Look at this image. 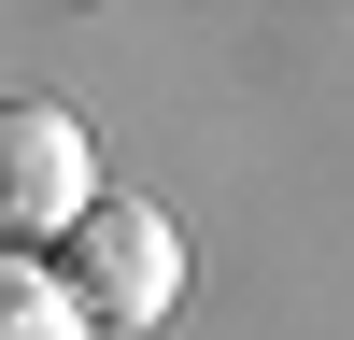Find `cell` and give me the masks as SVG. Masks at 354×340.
<instances>
[{
  "mask_svg": "<svg viewBox=\"0 0 354 340\" xmlns=\"http://www.w3.org/2000/svg\"><path fill=\"white\" fill-rule=\"evenodd\" d=\"M57 270H71V298L100 312V326H170V298H185V227H170L156 198H100V213L57 241Z\"/></svg>",
  "mask_w": 354,
  "mask_h": 340,
  "instance_id": "1",
  "label": "cell"
},
{
  "mask_svg": "<svg viewBox=\"0 0 354 340\" xmlns=\"http://www.w3.org/2000/svg\"><path fill=\"white\" fill-rule=\"evenodd\" d=\"M85 213H100L85 128H71L57 100H15V113H0V227H15V241H71Z\"/></svg>",
  "mask_w": 354,
  "mask_h": 340,
  "instance_id": "2",
  "label": "cell"
},
{
  "mask_svg": "<svg viewBox=\"0 0 354 340\" xmlns=\"http://www.w3.org/2000/svg\"><path fill=\"white\" fill-rule=\"evenodd\" d=\"M0 340H100V312L71 298V270H28V255H15V283H0Z\"/></svg>",
  "mask_w": 354,
  "mask_h": 340,
  "instance_id": "3",
  "label": "cell"
}]
</instances>
